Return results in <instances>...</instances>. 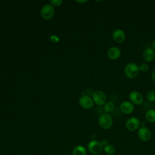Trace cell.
<instances>
[{
    "label": "cell",
    "instance_id": "cell-7",
    "mask_svg": "<svg viewBox=\"0 0 155 155\" xmlns=\"http://www.w3.org/2000/svg\"><path fill=\"white\" fill-rule=\"evenodd\" d=\"M130 101L134 105H140L143 101V97L142 94L136 90L132 91L129 94Z\"/></svg>",
    "mask_w": 155,
    "mask_h": 155
},
{
    "label": "cell",
    "instance_id": "cell-11",
    "mask_svg": "<svg viewBox=\"0 0 155 155\" xmlns=\"http://www.w3.org/2000/svg\"><path fill=\"white\" fill-rule=\"evenodd\" d=\"M113 39L117 43H121L125 39L126 35L124 30L120 28L116 29L112 34Z\"/></svg>",
    "mask_w": 155,
    "mask_h": 155
},
{
    "label": "cell",
    "instance_id": "cell-10",
    "mask_svg": "<svg viewBox=\"0 0 155 155\" xmlns=\"http://www.w3.org/2000/svg\"><path fill=\"white\" fill-rule=\"evenodd\" d=\"M120 108L122 113L129 114L133 112L134 106V104H133L130 101H124L120 104Z\"/></svg>",
    "mask_w": 155,
    "mask_h": 155
},
{
    "label": "cell",
    "instance_id": "cell-24",
    "mask_svg": "<svg viewBox=\"0 0 155 155\" xmlns=\"http://www.w3.org/2000/svg\"><path fill=\"white\" fill-rule=\"evenodd\" d=\"M152 47H153V49L155 51V39H154L153 44H152Z\"/></svg>",
    "mask_w": 155,
    "mask_h": 155
},
{
    "label": "cell",
    "instance_id": "cell-3",
    "mask_svg": "<svg viewBox=\"0 0 155 155\" xmlns=\"http://www.w3.org/2000/svg\"><path fill=\"white\" fill-rule=\"evenodd\" d=\"M88 150L91 154L98 155L102 152L104 146L102 145L101 142L96 140H93L88 143Z\"/></svg>",
    "mask_w": 155,
    "mask_h": 155
},
{
    "label": "cell",
    "instance_id": "cell-1",
    "mask_svg": "<svg viewBox=\"0 0 155 155\" xmlns=\"http://www.w3.org/2000/svg\"><path fill=\"white\" fill-rule=\"evenodd\" d=\"M139 65L135 62H128L124 68L125 75L129 79L136 78L139 73Z\"/></svg>",
    "mask_w": 155,
    "mask_h": 155
},
{
    "label": "cell",
    "instance_id": "cell-23",
    "mask_svg": "<svg viewBox=\"0 0 155 155\" xmlns=\"http://www.w3.org/2000/svg\"><path fill=\"white\" fill-rule=\"evenodd\" d=\"M151 78L153 81V82L155 83V68L151 72Z\"/></svg>",
    "mask_w": 155,
    "mask_h": 155
},
{
    "label": "cell",
    "instance_id": "cell-15",
    "mask_svg": "<svg viewBox=\"0 0 155 155\" xmlns=\"http://www.w3.org/2000/svg\"><path fill=\"white\" fill-rule=\"evenodd\" d=\"M73 155H87V150L82 145H78L73 150Z\"/></svg>",
    "mask_w": 155,
    "mask_h": 155
},
{
    "label": "cell",
    "instance_id": "cell-4",
    "mask_svg": "<svg viewBox=\"0 0 155 155\" xmlns=\"http://www.w3.org/2000/svg\"><path fill=\"white\" fill-rule=\"evenodd\" d=\"M92 99L93 102L97 105H103L107 102V96L105 93L101 90H97L93 93Z\"/></svg>",
    "mask_w": 155,
    "mask_h": 155
},
{
    "label": "cell",
    "instance_id": "cell-6",
    "mask_svg": "<svg viewBox=\"0 0 155 155\" xmlns=\"http://www.w3.org/2000/svg\"><path fill=\"white\" fill-rule=\"evenodd\" d=\"M137 136L142 141L148 142L151 138V132L147 127H141L137 131Z\"/></svg>",
    "mask_w": 155,
    "mask_h": 155
},
{
    "label": "cell",
    "instance_id": "cell-18",
    "mask_svg": "<svg viewBox=\"0 0 155 155\" xmlns=\"http://www.w3.org/2000/svg\"><path fill=\"white\" fill-rule=\"evenodd\" d=\"M147 99L151 102H153L155 101V91L150 90L146 94Z\"/></svg>",
    "mask_w": 155,
    "mask_h": 155
},
{
    "label": "cell",
    "instance_id": "cell-16",
    "mask_svg": "<svg viewBox=\"0 0 155 155\" xmlns=\"http://www.w3.org/2000/svg\"><path fill=\"white\" fill-rule=\"evenodd\" d=\"M114 104L112 101H107L104 106V110L105 113H109L112 112L114 110Z\"/></svg>",
    "mask_w": 155,
    "mask_h": 155
},
{
    "label": "cell",
    "instance_id": "cell-19",
    "mask_svg": "<svg viewBox=\"0 0 155 155\" xmlns=\"http://www.w3.org/2000/svg\"><path fill=\"white\" fill-rule=\"evenodd\" d=\"M139 70L142 72H146L149 69V65L147 63H142L139 65Z\"/></svg>",
    "mask_w": 155,
    "mask_h": 155
},
{
    "label": "cell",
    "instance_id": "cell-5",
    "mask_svg": "<svg viewBox=\"0 0 155 155\" xmlns=\"http://www.w3.org/2000/svg\"><path fill=\"white\" fill-rule=\"evenodd\" d=\"M42 17L46 20H49L52 18L54 13L53 7L51 4L44 5L41 10Z\"/></svg>",
    "mask_w": 155,
    "mask_h": 155
},
{
    "label": "cell",
    "instance_id": "cell-17",
    "mask_svg": "<svg viewBox=\"0 0 155 155\" xmlns=\"http://www.w3.org/2000/svg\"><path fill=\"white\" fill-rule=\"evenodd\" d=\"M104 150L106 154L108 155H113L116 152V148L112 144H108L104 147Z\"/></svg>",
    "mask_w": 155,
    "mask_h": 155
},
{
    "label": "cell",
    "instance_id": "cell-9",
    "mask_svg": "<svg viewBox=\"0 0 155 155\" xmlns=\"http://www.w3.org/2000/svg\"><path fill=\"white\" fill-rule=\"evenodd\" d=\"M79 105L85 109H90L93 107L94 102L93 99L88 95L82 96L79 100Z\"/></svg>",
    "mask_w": 155,
    "mask_h": 155
},
{
    "label": "cell",
    "instance_id": "cell-14",
    "mask_svg": "<svg viewBox=\"0 0 155 155\" xmlns=\"http://www.w3.org/2000/svg\"><path fill=\"white\" fill-rule=\"evenodd\" d=\"M146 120L150 123H155V109H149L145 113Z\"/></svg>",
    "mask_w": 155,
    "mask_h": 155
},
{
    "label": "cell",
    "instance_id": "cell-13",
    "mask_svg": "<svg viewBox=\"0 0 155 155\" xmlns=\"http://www.w3.org/2000/svg\"><path fill=\"white\" fill-rule=\"evenodd\" d=\"M121 54L120 50L117 47H110L107 51V56L109 59L111 60L117 59Z\"/></svg>",
    "mask_w": 155,
    "mask_h": 155
},
{
    "label": "cell",
    "instance_id": "cell-12",
    "mask_svg": "<svg viewBox=\"0 0 155 155\" xmlns=\"http://www.w3.org/2000/svg\"><path fill=\"white\" fill-rule=\"evenodd\" d=\"M142 57L145 62H151L155 58V51L153 48H147L143 51Z\"/></svg>",
    "mask_w": 155,
    "mask_h": 155
},
{
    "label": "cell",
    "instance_id": "cell-22",
    "mask_svg": "<svg viewBox=\"0 0 155 155\" xmlns=\"http://www.w3.org/2000/svg\"><path fill=\"white\" fill-rule=\"evenodd\" d=\"M101 142V143H102V145L104 146V147H105V146H106V145H107L108 144V140H107V139H103V140H102V141Z\"/></svg>",
    "mask_w": 155,
    "mask_h": 155
},
{
    "label": "cell",
    "instance_id": "cell-2",
    "mask_svg": "<svg viewBox=\"0 0 155 155\" xmlns=\"http://www.w3.org/2000/svg\"><path fill=\"white\" fill-rule=\"evenodd\" d=\"M99 125L104 130L110 129L113 125V119L107 113H103L100 115L98 119Z\"/></svg>",
    "mask_w": 155,
    "mask_h": 155
},
{
    "label": "cell",
    "instance_id": "cell-21",
    "mask_svg": "<svg viewBox=\"0 0 155 155\" xmlns=\"http://www.w3.org/2000/svg\"><path fill=\"white\" fill-rule=\"evenodd\" d=\"M50 40L54 42V43H56L59 41V38L56 36V35H52L51 36H50Z\"/></svg>",
    "mask_w": 155,
    "mask_h": 155
},
{
    "label": "cell",
    "instance_id": "cell-8",
    "mask_svg": "<svg viewBox=\"0 0 155 155\" xmlns=\"http://www.w3.org/2000/svg\"><path fill=\"white\" fill-rule=\"evenodd\" d=\"M140 124V120L138 118L136 117H131L127 120L125 127L128 131H134L139 128Z\"/></svg>",
    "mask_w": 155,
    "mask_h": 155
},
{
    "label": "cell",
    "instance_id": "cell-20",
    "mask_svg": "<svg viewBox=\"0 0 155 155\" xmlns=\"http://www.w3.org/2000/svg\"><path fill=\"white\" fill-rule=\"evenodd\" d=\"M50 4L52 6H59L62 4L61 0H52L50 1Z\"/></svg>",
    "mask_w": 155,
    "mask_h": 155
}]
</instances>
